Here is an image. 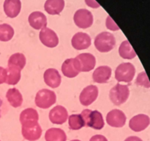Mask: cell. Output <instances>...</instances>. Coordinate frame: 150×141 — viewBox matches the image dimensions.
Instances as JSON below:
<instances>
[{"mask_svg": "<svg viewBox=\"0 0 150 141\" xmlns=\"http://www.w3.org/2000/svg\"><path fill=\"white\" fill-rule=\"evenodd\" d=\"M6 70H7L6 83L10 85H15L18 84L21 77V70L13 66H7Z\"/></svg>", "mask_w": 150, "mask_h": 141, "instance_id": "24", "label": "cell"}, {"mask_svg": "<svg viewBox=\"0 0 150 141\" xmlns=\"http://www.w3.org/2000/svg\"><path fill=\"white\" fill-rule=\"evenodd\" d=\"M35 104L41 109H48L57 101V95L54 91L42 89L38 91L35 96Z\"/></svg>", "mask_w": 150, "mask_h": 141, "instance_id": "4", "label": "cell"}, {"mask_svg": "<svg viewBox=\"0 0 150 141\" xmlns=\"http://www.w3.org/2000/svg\"><path fill=\"white\" fill-rule=\"evenodd\" d=\"M62 72L67 78H74L79 74L80 71L76 66L74 58L67 59L62 65Z\"/></svg>", "mask_w": 150, "mask_h": 141, "instance_id": "20", "label": "cell"}, {"mask_svg": "<svg viewBox=\"0 0 150 141\" xmlns=\"http://www.w3.org/2000/svg\"><path fill=\"white\" fill-rule=\"evenodd\" d=\"M6 98L12 107L17 108L23 103V96L20 91L16 88H10L6 93Z\"/></svg>", "mask_w": 150, "mask_h": 141, "instance_id": "22", "label": "cell"}, {"mask_svg": "<svg viewBox=\"0 0 150 141\" xmlns=\"http://www.w3.org/2000/svg\"><path fill=\"white\" fill-rule=\"evenodd\" d=\"M136 84L139 86H143L145 88H150V82L147 77V75L145 72H142L138 75L136 79Z\"/></svg>", "mask_w": 150, "mask_h": 141, "instance_id": "29", "label": "cell"}, {"mask_svg": "<svg viewBox=\"0 0 150 141\" xmlns=\"http://www.w3.org/2000/svg\"><path fill=\"white\" fill-rule=\"evenodd\" d=\"M75 59L76 66L80 72H89L94 69L96 64V59L90 53H82Z\"/></svg>", "mask_w": 150, "mask_h": 141, "instance_id": "6", "label": "cell"}, {"mask_svg": "<svg viewBox=\"0 0 150 141\" xmlns=\"http://www.w3.org/2000/svg\"><path fill=\"white\" fill-rule=\"evenodd\" d=\"M73 20L77 26L81 29L90 27L93 24V16L86 9H79L75 13Z\"/></svg>", "mask_w": 150, "mask_h": 141, "instance_id": "7", "label": "cell"}, {"mask_svg": "<svg viewBox=\"0 0 150 141\" xmlns=\"http://www.w3.org/2000/svg\"><path fill=\"white\" fill-rule=\"evenodd\" d=\"M119 53L120 57L127 60H131L136 57V53L128 41H125L122 43L119 48Z\"/></svg>", "mask_w": 150, "mask_h": 141, "instance_id": "25", "label": "cell"}, {"mask_svg": "<svg viewBox=\"0 0 150 141\" xmlns=\"http://www.w3.org/2000/svg\"><path fill=\"white\" fill-rule=\"evenodd\" d=\"M89 141H108V140L103 135H96L92 136L89 140Z\"/></svg>", "mask_w": 150, "mask_h": 141, "instance_id": "31", "label": "cell"}, {"mask_svg": "<svg viewBox=\"0 0 150 141\" xmlns=\"http://www.w3.org/2000/svg\"><path fill=\"white\" fill-rule=\"evenodd\" d=\"M29 23L35 29H41L47 26V18L42 12H32L29 16Z\"/></svg>", "mask_w": 150, "mask_h": 141, "instance_id": "17", "label": "cell"}, {"mask_svg": "<svg viewBox=\"0 0 150 141\" xmlns=\"http://www.w3.org/2000/svg\"><path fill=\"white\" fill-rule=\"evenodd\" d=\"M42 128L39 123L32 124L23 125L21 126V133L23 138L29 141H36L42 135Z\"/></svg>", "mask_w": 150, "mask_h": 141, "instance_id": "8", "label": "cell"}, {"mask_svg": "<svg viewBox=\"0 0 150 141\" xmlns=\"http://www.w3.org/2000/svg\"><path fill=\"white\" fill-rule=\"evenodd\" d=\"M21 9V0H4V11L9 18H16Z\"/></svg>", "mask_w": 150, "mask_h": 141, "instance_id": "18", "label": "cell"}, {"mask_svg": "<svg viewBox=\"0 0 150 141\" xmlns=\"http://www.w3.org/2000/svg\"><path fill=\"white\" fill-rule=\"evenodd\" d=\"M7 80V70L6 68L0 66V85L6 82Z\"/></svg>", "mask_w": 150, "mask_h": 141, "instance_id": "30", "label": "cell"}, {"mask_svg": "<svg viewBox=\"0 0 150 141\" xmlns=\"http://www.w3.org/2000/svg\"><path fill=\"white\" fill-rule=\"evenodd\" d=\"M130 95V90L127 85L117 83L113 87L109 93V97L114 104L120 106L126 102Z\"/></svg>", "mask_w": 150, "mask_h": 141, "instance_id": "3", "label": "cell"}, {"mask_svg": "<svg viewBox=\"0 0 150 141\" xmlns=\"http://www.w3.org/2000/svg\"><path fill=\"white\" fill-rule=\"evenodd\" d=\"M14 35V29L7 24H0V41L7 42L10 41Z\"/></svg>", "mask_w": 150, "mask_h": 141, "instance_id": "28", "label": "cell"}, {"mask_svg": "<svg viewBox=\"0 0 150 141\" xmlns=\"http://www.w3.org/2000/svg\"><path fill=\"white\" fill-rule=\"evenodd\" d=\"M125 141H143L140 137L136 136H130L128 137L127 138H126L125 140Z\"/></svg>", "mask_w": 150, "mask_h": 141, "instance_id": "32", "label": "cell"}, {"mask_svg": "<svg viewBox=\"0 0 150 141\" xmlns=\"http://www.w3.org/2000/svg\"><path fill=\"white\" fill-rule=\"evenodd\" d=\"M111 73H112L111 68L108 66H100L95 69L92 75V78H93L94 82L97 83H106L111 78Z\"/></svg>", "mask_w": 150, "mask_h": 141, "instance_id": "16", "label": "cell"}, {"mask_svg": "<svg viewBox=\"0 0 150 141\" xmlns=\"http://www.w3.org/2000/svg\"><path fill=\"white\" fill-rule=\"evenodd\" d=\"M98 88L95 85H89L83 88L79 95V100L82 105L89 106L98 96Z\"/></svg>", "mask_w": 150, "mask_h": 141, "instance_id": "11", "label": "cell"}, {"mask_svg": "<svg viewBox=\"0 0 150 141\" xmlns=\"http://www.w3.org/2000/svg\"><path fill=\"white\" fill-rule=\"evenodd\" d=\"M72 46L77 50H83L89 48L92 43V40L88 34L84 32H77L73 35L71 41Z\"/></svg>", "mask_w": 150, "mask_h": 141, "instance_id": "14", "label": "cell"}, {"mask_svg": "<svg viewBox=\"0 0 150 141\" xmlns=\"http://www.w3.org/2000/svg\"><path fill=\"white\" fill-rule=\"evenodd\" d=\"M38 120L39 115L37 110L33 108L25 109L20 114V122L21 126L38 123Z\"/></svg>", "mask_w": 150, "mask_h": 141, "instance_id": "19", "label": "cell"}, {"mask_svg": "<svg viewBox=\"0 0 150 141\" xmlns=\"http://www.w3.org/2000/svg\"><path fill=\"white\" fill-rule=\"evenodd\" d=\"M45 141H66L67 135L59 128H51L45 132Z\"/></svg>", "mask_w": 150, "mask_h": 141, "instance_id": "23", "label": "cell"}, {"mask_svg": "<svg viewBox=\"0 0 150 141\" xmlns=\"http://www.w3.org/2000/svg\"><path fill=\"white\" fill-rule=\"evenodd\" d=\"M81 115L84 120L85 126L90 127L96 130H100L104 127L103 118L101 113L98 110L92 111L90 110H83Z\"/></svg>", "mask_w": 150, "mask_h": 141, "instance_id": "1", "label": "cell"}, {"mask_svg": "<svg viewBox=\"0 0 150 141\" xmlns=\"http://www.w3.org/2000/svg\"><path fill=\"white\" fill-rule=\"evenodd\" d=\"M68 124L72 130H79L85 126L84 120L81 114H73L69 116Z\"/></svg>", "mask_w": 150, "mask_h": 141, "instance_id": "27", "label": "cell"}, {"mask_svg": "<svg viewBox=\"0 0 150 141\" xmlns=\"http://www.w3.org/2000/svg\"><path fill=\"white\" fill-rule=\"evenodd\" d=\"M68 118V113L65 107L61 105L54 107L49 113L50 121L54 124H62Z\"/></svg>", "mask_w": 150, "mask_h": 141, "instance_id": "12", "label": "cell"}, {"mask_svg": "<svg viewBox=\"0 0 150 141\" xmlns=\"http://www.w3.org/2000/svg\"><path fill=\"white\" fill-rule=\"evenodd\" d=\"M149 123L150 118L149 116L144 114H139L130 119L129 126L134 132H139L146 129Z\"/></svg>", "mask_w": 150, "mask_h": 141, "instance_id": "13", "label": "cell"}, {"mask_svg": "<svg viewBox=\"0 0 150 141\" xmlns=\"http://www.w3.org/2000/svg\"><path fill=\"white\" fill-rule=\"evenodd\" d=\"M71 141H81V140H73Z\"/></svg>", "mask_w": 150, "mask_h": 141, "instance_id": "34", "label": "cell"}, {"mask_svg": "<svg viewBox=\"0 0 150 141\" xmlns=\"http://www.w3.org/2000/svg\"><path fill=\"white\" fill-rule=\"evenodd\" d=\"M126 120L127 118L125 113L122 110L117 109L110 111L106 116L107 123L112 127H122L125 124Z\"/></svg>", "mask_w": 150, "mask_h": 141, "instance_id": "10", "label": "cell"}, {"mask_svg": "<svg viewBox=\"0 0 150 141\" xmlns=\"http://www.w3.org/2000/svg\"><path fill=\"white\" fill-rule=\"evenodd\" d=\"M64 7V0H46L44 8L50 15H59Z\"/></svg>", "mask_w": 150, "mask_h": 141, "instance_id": "21", "label": "cell"}, {"mask_svg": "<svg viewBox=\"0 0 150 141\" xmlns=\"http://www.w3.org/2000/svg\"><path fill=\"white\" fill-rule=\"evenodd\" d=\"M44 82L48 86L52 88H57L62 82L61 75L55 68H48L44 72Z\"/></svg>", "mask_w": 150, "mask_h": 141, "instance_id": "15", "label": "cell"}, {"mask_svg": "<svg viewBox=\"0 0 150 141\" xmlns=\"http://www.w3.org/2000/svg\"><path fill=\"white\" fill-rule=\"evenodd\" d=\"M136 73L135 66L130 63H124L119 65L115 70V79L118 82H130Z\"/></svg>", "mask_w": 150, "mask_h": 141, "instance_id": "5", "label": "cell"}, {"mask_svg": "<svg viewBox=\"0 0 150 141\" xmlns=\"http://www.w3.org/2000/svg\"><path fill=\"white\" fill-rule=\"evenodd\" d=\"M95 46L100 52H108L116 46V38L113 34L103 32L98 34L95 39Z\"/></svg>", "mask_w": 150, "mask_h": 141, "instance_id": "2", "label": "cell"}, {"mask_svg": "<svg viewBox=\"0 0 150 141\" xmlns=\"http://www.w3.org/2000/svg\"><path fill=\"white\" fill-rule=\"evenodd\" d=\"M2 110H3V101L1 98H0V118L1 117L2 115Z\"/></svg>", "mask_w": 150, "mask_h": 141, "instance_id": "33", "label": "cell"}, {"mask_svg": "<svg viewBox=\"0 0 150 141\" xmlns=\"http://www.w3.org/2000/svg\"><path fill=\"white\" fill-rule=\"evenodd\" d=\"M26 63V59L24 54L22 53H15L9 58L7 66H13L22 70L24 68Z\"/></svg>", "mask_w": 150, "mask_h": 141, "instance_id": "26", "label": "cell"}, {"mask_svg": "<svg viewBox=\"0 0 150 141\" xmlns=\"http://www.w3.org/2000/svg\"><path fill=\"white\" fill-rule=\"evenodd\" d=\"M39 38L41 43L48 48H54L59 44V38L57 33L47 26L41 29Z\"/></svg>", "mask_w": 150, "mask_h": 141, "instance_id": "9", "label": "cell"}]
</instances>
